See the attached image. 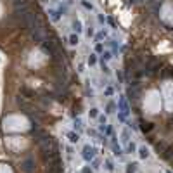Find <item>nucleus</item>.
Instances as JSON below:
<instances>
[{
    "instance_id": "obj_1",
    "label": "nucleus",
    "mask_w": 173,
    "mask_h": 173,
    "mask_svg": "<svg viewBox=\"0 0 173 173\" xmlns=\"http://www.w3.org/2000/svg\"><path fill=\"white\" fill-rule=\"evenodd\" d=\"M47 173H64V168H62V161H61V158H59V156L49 161Z\"/></svg>"
},
{
    "instance_id": "obj_2",
    "label": "nucleus",
    "mask_w": 173,
    "mask_h": 173,
    "mask_svg": "<svg viewBox=\"0 0 173 173\" xmlns=\"http://www.w3.org/2000/svg\"><path fill=\"white\" fill-rule=\"evenodd\" d=\"M12 5H14V10L23 16L29 10V5H28V0H12Z\"/></svg>"
},
{
    "instance_id": "obj_3",
    "label": "nucleus",
    "mask_w": 173,
    "mask_h": 173,
    "mask_svg": "<svg viewBox=\"0 0 173 173\" xmlns=\"http://www.w3.org/2000/svg\"><path fill=\"white\" fill-rule=\"evenodd\" d=\"M19 168H21V172L23 173H35V159H31V158H26L24 161H21V165H19Z\"/></svg>"
},
{
    "instance_id": "obj_4",
    "label": "nucleus",
    "mask_w": 173,
    "mask_h": 173,
    "mask_svg": "<svg viewBox=\"0 0 173 173\" xmlns=\"http://www.w3.org/2000/svg\"><path fill=\"white\" fill-rule=\"evenodd\" d=\"M95 147H90V146H85L83 147V159L85 161H94V158H95Z\"/></svg>"
},
{
    "instance_id": "obj_5",
    "label": "nucleus",
    "mask_w": 173,
    "mask_h": 173,
    "mask_svg": "<svg viewBox=\"0 0 173 173\" xmlns=\"http://www.w3.org/2000/svg\"><path fill=\"white\" fill-rule=\"evenodd\" d=\"M139 123H140V130H142L144 133H149V132H152V130H154V123H151V121L139 120Z\"/></svg>"
},
{
    "instance_id": "obj_6",
    "label": "nucleus",
    "mask_w": 173,
    "mask_h": 173,
    "mask_svg": "<svg viewBox=\"0 0 173 173\" xmlns=\"http://www.w3.org/2000/svg\"><path fill=\"white\" fill-rule=\"evenodd\" d=\"M118 106H120V109H121V114H123V116H127V114L130 113V107H128V104H127V101H125L123 97L120 99V102H118Z\"/></svg>"
},
{
    "instance_id": "obj_7",
    "label": "nucleus",
    "mask_w": 173,
    "mask_h": 173,
    "mask_svg": "<svg viewBox=\"0 0 173 173\" xmlns=\"http://www.w3.org/2000/svg\"><path fill=\"white\" fill-rule=\"evenodd\" d=\"M166 147H168V146H166L165 142H156V146H154V149H156V152H158V154H163Z\"/></svg>"
},
{
    "instance_id": "obj_8",
    "label": "nucleus",
    "mask_w": 173,
    "mask_h": 173,
    "mask_svg": "<svg viewBox=\"0 0 173 173\" xmlns=\"http://www.w3.org/2000/svg\"><path fill=\"white\" fill-rule=\"evenodd\" d=\"M172 156H173V147H172V146H168V147L165 149V152L161 154V158H165V159H172Z\"/></svg>"
},
{
    "instance_id": "obj_9",
    "label": "nucleus",
    "mask_w": 173,
    "mask_h": 173,
    "mask_svg": "<svg viewBox=\"0 0 173 173\" xmlns=\"http://www.w3.org/2000/svg\"><path fill=\"white\" fill-rule=\"evenodd\" d=\"M68 139H69V142L76 144V142L80 140V135H78V133H75V132H69V133H68Z\"/></svg>"
},
{
    "instance_id": "obj_10",
    "label": "nucleus",
    "mask_w": 173,
    "mask_h": 173,
    "mask_svg": "<svg viewBox=\"0 0 173 173\" xmlns=\"http://www.w3.org/2000/svg\"><path fill=\"white\" fill-rule=\"evenodd\" d=\"M139 156H140L142 159H146V158L149 156V149H147V147H140V149H139Z\"/></svg>"
},
{
    "instance_id": "obj_11",
    "label": "nucleus",
    "mask_w": 173,
    "mask_h": 173,
    "mask_svg": "<svg viewBox=\"0 0 173 173\" xmlns=\"http://www.w3.org/2000/svg\"><path fill=\"white\" fill-rule=\"evenodd\" d=\"M137 172V163H130L127 165V173H135Z\"/></svg>"
},
{
    "instance_id": "obj_12",
    "label": "nucleus",
    "mask_w": 173,
    "mask_h": 173,
    "mask_svg": "<svg viewBox=\"0 0 173 173\" xmlns=\"http://www.w3.org/2000/svg\"><path fill=\"white\" fill-rule=\"evenodd\" d=\"M137 151V146L133 144V142H128V146H127V152H135Z\"/></svg>"
},
{
    "instance_id": "obj_13",
    "label": "nucleus",
    "mask_w": 173,
    "mask_h": 173,
    "mask_svg": "<svg viewBox=\"0 0 173 173\" xmlns=\"http://www.w3.org/2000/svg\"><path fill=\"white\" fill-rule=\"evenodd\" d=\"M113 151H114V156H123V151H121V147L120 146H113Z\"/></svg>"
},
{
    "instance_id": "obj_14",
    "label": "nucleus",
    "mask_w": 173,
    "mask_h": 173,
    "mask_svg": "<svg viewBox=\"0 0 173 173\" xmlns=\"http://www.w3.org/2000/svg\"><path fill=\"white\" fill-rule=\"evenodd\" d=\"M21 92H23V94H24V95H28V99H31V97H33V95H35V94H33V92H31V90H28V88H26V87H24V88H21Z\"/></svg>"
},
{
    "instance_id": "obj_15",
    "label": "nucleus",
    "mask_w": 173,
    "mask_h": 173,
    "mask_svg": "<svg viewBox=\"0 0 173 173\" xmlns=\"http://www.w3.org/2000/svg\"><path fill=\"white\" fill-rule=\"evenodd\" d=\"M128 99H137V92L130 88V90H128Z\"/></svg>"
},
{
    "instance_id": "obj_16",
    "label": "nucleus",
    "mask_w": 173,
    "mask_h": 173,
    "mask_svg": "<svg viewBox=\"0 0 173 173\" xmlns=\"http://www.w3.org/2000/svg\"><path fill=\"white\" fill-rule=\"evenodd\" d=\"M69 43H71V45H76V43H78V36H76V35H73V36L69 38Z\"/></svg>"
},
{
    "instance_id": "obj_17",
    "label": "nucleus",
    "mask_w": 173,
    "mask_h": 173,
    "mask_svg": "<svg viewBox=\"0 0 173 173\" xmlns=\"http://www.w3.org/2000/svg\"><path fill=\"white\" fill-rule=\"evenodd\" d=\"M95 61H97V59H95V55H90V57H88V64H90V66H92V64H95Z\"/></svg>"
},
{
    "instance_id": "obj_18",
    "label": "nucleus",
    "mask_w": 173,
    "mask_h": 173,
    "mask_svg": "<svg viewBox=\"0 0 173 173\" xmlns=\"http://www.w3.org/2000/svg\"><path fill=\"white\" fill-rule=\"evenodd\" d=\"M128 137H130V135H128V132L125 130V132H123V140H125V142H128V140H130Z\"/></svg>"
},
{
    "instance_id": "obj_19",
    "label": "nucleus",
    "mask_w": 173,
    "mask_h": 173,
    "mask_svg": "<svg viewBox=\"0 0 173 173\" xmlns=\"http://www.w3.org/2000/svg\"><path fill=\"white\" fill-rule=\"evenodd\" d=\"M90 116H92V118H95V116H97V109H95V107H94V109H90Z\"/></svg>"
},
{
    "instance_id": "obj_20",
    "label": "nucleus",
    "mask_w": 173,
    "mask_h": 173,
    "mask_svg": "<svg viewBox=\"0 0 173 173\" xmlns=\"http://www.w3.org/2000/svg\"><path fill=\"white\" fill-rule=\"evenodd\" d=\"M106 168H107V170H113L114 166H113V163H111V161H106Z\"/></svg>"
},
{
    "instance_id": "obj_21",
    "label": "nucleus",
    "mask_w": 173,
    "mask_h": 173,
    "mask_svg": "<svg viewBox=\"0 0 173 173\" xmlns=\"http://www.w3.org/2000/svg\"><path fill=\"white\" fill-rule=\"evenodd\" d=\"M102 59H111V54H109V52H104V54H102Z\"/></svg>"
},
{
    "instance_id": "obj_22",
    "label": "nucleus",
    "mask_w": 173,
    "mask_h": 173,
    "mask_svg": "<svg viewBox=\"0 0 173 173\" xmlns=\"http://www.w3.org/2000/svg\"><path fill=\"white\" fill-rule=\"evenodd\" d=\"M95 50H97V52H102V50H104V47H102V45H101V43H99V45H97V47H95Z\"/></svg>"
},
{
    "instance_id": "obj_23",
    "label": "nucleus",
    "mask_w": 173,
    "mask_h": 173,
    "mask_svg": "<svg viewBox=\"0 0 173 173\" xmlns=\"http://www.w3.org/2000/svg\"><path fill=\"white\" fill-rule=\"evenodd\" d=\"M113 109H114V104H109L107 106V113H113Z\"/></svg>"
},
{
    "instance_id": "obj_24",
    "label": "nucleus",
    "mask_w": 173,
    "mask_h": 173,
    "mask_svg": "<svg viewBox=\"0 0 173 173\" xmlns=\"http://www.w3.org/2000/svg\"><path fill=\"white\" fill-rule=\"evenodd\" d=\"M106 95H113V88H106Z\"/></svg>"
},
{
    "instance_id": "obj_25",
    "label": "nucleus",
    "mask_w": 173,
    "mask_h": 173,
    "mask_svg": "<svg viewBox=\"0 0 173 173\" xmlns=\"http://www.w3.org/2000/svg\"><path fill=\"white\" fill-rule=\"evenodd\" d=\"M99 121H101L102 125H106V116H101V118H99Z\"/></svg>"
},
{
    "instance_id": "obj_26",
    "label": "nucleus",
    "mask_w": 173,
    "mask_h": 173,
    "mask_svg": "<svg viewBox=\"0 0 173 173\" xmlns=\"http://www.w3.org/2000/svg\"><path fill=\"white\" fill-rule=\"evenodd\" d=\"M128 127H130V128H132V130H137V127H135V123H132V121H130V123H128Z\"/></svg>"
},
{
    "instance_id": "obj_27",
    "label": "nucleus",
    "mask_w": 173,
    "mask_h": 173,
    "mask_svg": "<svg viewBox=\"0 0 173 173\" xmlns=\"http://www.w3.org/2000/svg\"><path fill=\"white\" fill-rule=\"evenodd\" d=\"M81 173H92V170H90V168H83V172Z\"/></svg>"
},
{
    "instance_id": "obj_28",
    "label": "nucleus",
    "mask_w": 173,
    "mask_h": 173,
    "mask_svg": "<svg viewBox=\"0 0 173 173\" xmlns=\"http://www.w3.org/2000/svg\"><path fill=\"white\" fill-rule=\"evenodd\" d=\"M166 173H173V172H172V170H166Z\"/></svg>"
}]
</instances>
